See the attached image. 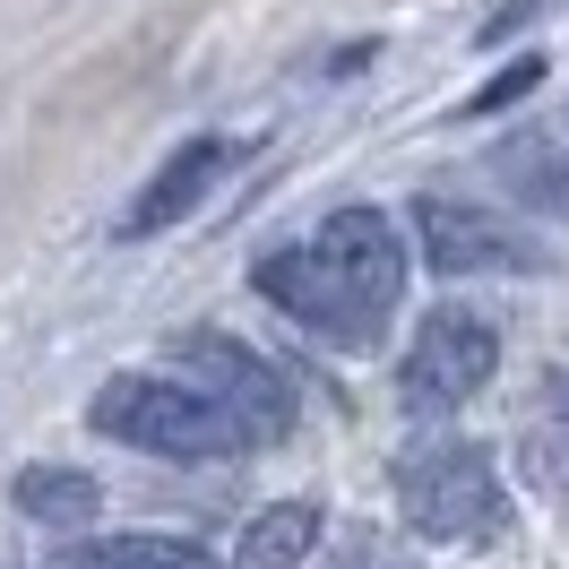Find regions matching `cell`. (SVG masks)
Masks as SVG:
<instances>
[{"label": "cell", "mask_w": 569, "mask_h": 569, "mask_svg": "<svg viewBox=\"0 0 569 569\" xmlns=\"http://www.w3.org/2000/svg\"><path fill=\"white\" fill-rule=\"evenodd\" d=\"M500 362V328L483 311H431L415 328V346H406V371H397V397H406V415H458L466 397L492 380Z\"/></svg>", "instance_id": "obj_4"}, {"label": "cell", "mask_w": 569, "mask_h": 569, "mask_svg": "<svg viewBox=\"0 0 569 569\" xmlns=\"http://www.w3.org/2000/svg\"><path fill=\"white\" fill-rule=\"evenodd\" d=\"M397 500H406V527L431 543H492L509 527V483L466 440H431L415 458H397Z\"/></svg>", "instance_id": "obj_3"}, {"label": "cell", "mask_w": 569, "mask_h": 569, "mask_svg": "<svg viewBox=\"0 0 569 569\" xmlns=\"http://www.w3.org/2000/svg\"><path fill=\"white\" fill-rule=\"evenodd\" d=\"M311 543H320V509H311V500H277L268 518H250V527H242L233 569H302V561H311Z\"/></svg>", "instance_id": "obj_9"}, {"label": "cell", "mask_w": 569, "mask_h": 569, "mask_svg": "<svg viewBox=\"0 0 569 569\" xmlns=\"http://www.w3.org/2000/svg\"><path fill=\"white\" fill-rule=\"evenodd\" d=\"M18 509L43 518V527H87L96 518V475H78V466H27L18 475Z\"/></svg>", "instance_id": "obj_11"}, {"label": "cell", "mask_w": 569, "mask_h": 569, "mask_svg": "<svg viewBox=\"0 0 569 569\" xmlns=\"http://www.w3.org/2000/svg\"><path fill=\"white\" fill-rule=\"evenodd\" d=\"M415 242L440 277H492V268H527L535 250L500 224V216L466 208V199H415Z\"/></svg>", "instance_id": "obj_6"}, {"label": "cell", "mask_w": 569, "mask_h": 569, "mask_svg": "<svg viewBox=\"0 0 569 569\" xmlns=\"http://www.w3.org/2000/svg\"><path fill=\"white\" fill-rule=\"evenodd\" d=\"M259 293L284 320H302L311 337L362 346L397 311V293H406V233L380 208H337L302 242L259 259Z\"/></svg>", "instance_id": "obj_1"}, {"label": "cell", "mask_w": 569, "mask_h": 569, "mask_svg": "<svg viewBox=\"0 0 569 569\" xmlns=\"http://www.w3.org/2000/svg\"><path fill=\"white\" fill-rule=\"evenodd\" d=\"M87 423L104 440H121V449H139V458H173V466L242 458L250 449V431L181 371H121V380H104L87 397Z\"/></svg>", "instance_id": "obj_2"}, {"label": "cell", "mask_w": 569, "mask_h": 569, "mask_svg": "<svg viewBox=\"0 0 569 569\" xmlns=\"http://www.w3.org/2000/svg\"><path fill=\"white\" fill-rule=\"evenodd\" d=\"M527 475L543 492L569 500V362L552 371V389H543V406H535V423H527Z\"/></svg>", "instance_id": "obj_10"}, {"label": "cell", "mask_w": 569, "mask_h": 569, "mask_svg": "<svg viewBox=\"0 0 569 569\" xmlns=\"http://www.w3.org/2000/svg\"><path fill=\"white\" fill-rule=\"evenodd\" d=\"M173 362H181V380H199V389L250 431V449H259V440H284V423H293V389H284L250 346H233V337H190Z\"/></svg>", "instance_id": "obj_5"}, {"label": "cell", "mask_w": 569, "mask_h": 569, "mask_svg": "<svg viewBox=\"0 0 569 569\" xmlns=\"http://www.w3.org/2000/svg\"><path fill=\"white\" fill-rule=\"evenodd\" d=\"M233 173V139H181L156 173L139 181V199L121 208V242H147V233H164V224H181V216L208 199L216 181Z\"/></svg>", "instance_id": "obj_7"}, {"label": "cell", "mask_w": 569, "mask_h": 569, "mask_svg": "<svg viewBox=\"0 0 569 569\" xmlns=\"http://www.w3.org/2000/svg\"><path fill=\"white\" fill-rule=\"evenodd\" d=\"M52 569H216V552L190 535H96V543H70Z\"/></svg>", "instance_id": "obj_8"}, {"label": "cell", "mask_w": 569, "mask_h": 569, "mask_svg": "<svg viewBox=\"0 0 569 569\" xmlns=\"http://www.w3.org/2000/svg\"><path fill=\"white\" fill-rule=\"evenodd\" d=\"M346 569H397V561L371 543V535H355V543H346Z\"/></svg>", "instance_id": "obj_12"}]
</instances>
